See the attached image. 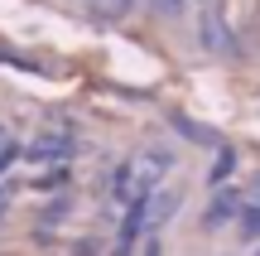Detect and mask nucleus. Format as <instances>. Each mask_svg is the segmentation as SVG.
I'll return each instance as SVG.
<instances>
[{
  "instance_id": "13",
  "label": "nucleus",
  "mask_w": 260,
  "mask_h": 256,
  "mask_svg": "<svg viewBox=\"0 0 260 256\" xmlns=\"http://www.w3.org/2000/svg\"><path fill=\"white\" fill-rule=\"evenodd\" d=\"M102 247H96V242H82V247H77V256H96Z\"/></svg>"
},
{
  "instance_id": "1",
  "label": "nucleus",
  "mask_w": 260,
  "mask_h": 256,
  "mask_svg": "<svg viewBox=\"0 0 260 256\" xmlns=\"http://www.w3.org/2000/svg\"><path fill=\"white\" fill-rule=\"evenodd\" d=\"M198 44H203L212 58H236V53H241V44H236V29L226 24L222 5H207V10H203V19H198Z\"/></svg>"
},
{
  "instance_id": "2",
  "label": "nucleus",
  "mask_w": 260,
  "mask_h": 256,
  "mask_svg": "<svg viewBox=\"0 0 260 256\" xmlns=\"http://www.w3.org/2000/svg\"><path fill=\"white\" fill-rule=\"evenodd\" d=\"M241 208H246V198L236 189H217L212 203H207V213H203V232H217V227H226V222H236Z\"/></svg>"
},
{
  "instance_id": "4",
  "label": "nucleus",
  "mask_w": 260,
  "mask_h": 256,
  "mask_svg": "<svg viewBox=\"0 0 260 256\" xmlns=\"http://www.w3.org/2000/svg\"><path fill=\"white\" fill-rule=\"evenodd\" d=\"M29 155H34V160H68V155H73V140H68V135H39L34 145H29Z\"/></svg>"
},
{
  "instance_id": "9",
  "label": "nucleus",
  "mask_w": 260,
  "mask_h": 256,
  "mask_svg": "<svg viewBox=\"0 0 260 256\" xmlns=\"http://www.w3.org/2000/svg\"><path fill=\"white\" fill-rule=\"evenodd\" d=\"M15 160H19V140H15V131H10V126H0V174H5Z\"/></svg>"
},
{
  "instance_id": "5",
  "label": "nucleus",
  "mask_w": 260,
  "mask_h": 256,
  "mask_svg": "<svg viewBox=\"0 0 260 256\" xmlns=\"http://www.w3.org/2000/svg\"><path fill=\"white\" fill-rule=\"evenodd\" d=\"M232 174H236V150H232V145H217L212 169H207V184H212V189H222V184L232 179Z\"/></svg>"
},
{
  "instance_id": "14",
  "label": "nucleus",
  "mask_w": 260,
  "mask_h": 256,
  "mask_svg": "<svg viewBox=\"0 0 260 256\" xmlns=\"http://www.w3.org/2000/svg\"><path fill=\"white\" fill-rule=\"evenodd\" d=\"M255 256H260V251H255Z\"/></svg>"
},
{
  "instance_id": "6",
  "label": "nucleus",
  "mask_w": 260,
  "mask_h": 256,
  "mask_svg": "<svg viewBox=\"0 0 260 256\" xmlns=\"http://www.w3.org/2000/svg\"><path fill=\"white\" fill-rule=\"evenodd\" d=\"M174 126H178V131H183V140H193V145H212V150H217V145H222V140H217V131H207V126L188 121V116H174Z\"/></svg>"
},
{
  "instance_id": "8",
  "label": "nucleus",
  "mask_w": 260,
  "mask_h": 256,
  "mask_svg": "<svg viewBox=\"0 0 260 256\" xmlns=\"http://www.w3.org/2000/svg\"><path fill=\"white\" fill-rule=\"evenodd\" d=\"M236 227H241L246 242H260V203H246L241 218H236Z\"/></svg>"
},
{
  "instance_id": "3",
  "label": "nucleus",
  "mask_w": 260,
  "mask_h": 256,
  "mask_svg": "<svg viewBox=\"0 0 260 256\" xmlns=\"http://www.w3.org/2000/svg\"><path fill=\"white\" fill-rule=\"evenodd\" d=\"M178 203H183V198H178L174 189H154V193H149V232L164 227V222L178 213Z\"/></svg>"
},
{
  "instance_id": "12",
  "label": "nucleus",
  "mask_w": 260,
  "mask_h": 256,
  "mask_svg": "<svg viewBox=\"0 0 260 256\" xmlns=\"http://www.w3.org/2000/svg\"><path fill=\"white\" fill-rule=\"evenodd\" d=\"M145 256H159V237L149 232V242H145Z\"/></svg>"
},
{
  "instance_id": "10",
  "label": "nucleus",
  "mask_w": 260,
  "mask_h": 256,
  "mask_svg": "<svg viewBox=\"0 0 260 256\" xmlns=\"http://www.w3.org/2000/svg\"><path fill=\"white\" fill-rule=\"evenodd\" d=\"M87 5L92 10H102V15H111V19H121L130 5H135V0H87Z\"/></svg>"
},
{
  "instance_id": "7",
  "label": "nucleus",
  "mask_w": 260,
  "mask_h": 256,
  "mask_svg": "<svg viewBox=\"0 0 260 256\" xmlns=\"http://www.w3.org/2000/svg\"><path fill=\"white\" fill-rule=\"evenodd\" d=\"M145 5H149V15H154V19H183L193 0H145Z\"/></svg>"
},
{
  "instance_id": "11",
  "label": "nucleus",
  "mask_w": 260,
  "mask_h": 256,
  "mask_svg": "<svg viewBox=\"0 0 260 256\" xmlns=\"http://www.w3.org/2000/svg\"><path fill=\"white\" fill-rule=\"evenodd\" d=\"M15 203V184H0V222H5V208Z\"/></svg>"
}]
</instances>
